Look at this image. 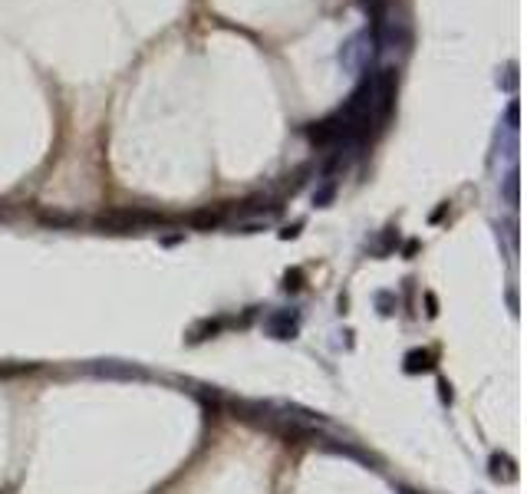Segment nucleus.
Here are the masks:
<instances>
[{
	"label": "nucleus",
	"mask_w": 527,
	"mask_h": 494,
	"mask_svg": "<svg viewBox=\"0 0 527 494\" xmlns=\"http://www.w3.org/2000/svg\"><path fill=\"white\" fill-rule=\"evenodd\" d=\"M373 93V122H386L396 106V69H379L376 79L369 83Z\"/></svg>",
	"instance_id": "nucleus-1"
},
{
	"label": "nucleus",
	"mask_w": 527,
	"mask_h": 494,
	"mask_svg": "<svg viewBox=\"0 0 527 494\" xmlns=\"http://www.w3.org/2000/svg\"><path fill=\"white\" fill-rule=\"evenodd\" d=\"M429 353H409V373H419V369H429Z\"/></svg>",
	"instance_id": "nucleus-3"
},
{
	"label": "nucleus",
	"mask_w": 527,
	"mask_h": 494,
	"mask_svg": "<svg viewBox=\"0 0 527 494\" xmlns=\"http://www.w3.org/2000/svg\"><path fill=\"white\" fill-rule=\"evenodd\" d=\"M270 333L280 336V340H287V336L297 333V316H287V313H280L270 320Z\"/></svg>",
	"instance_id": "nucleus-2"
}]
</instances>
